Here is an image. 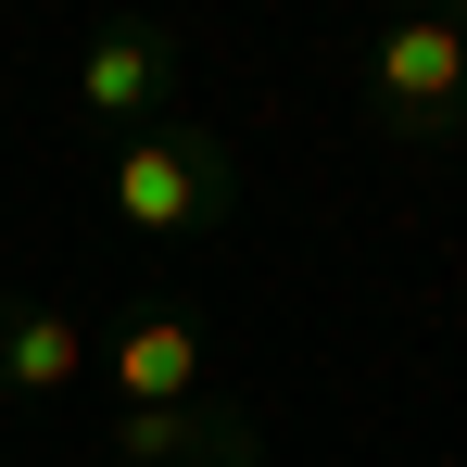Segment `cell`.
<instances>
[{
	"instance_id": "6da1fadb",
	"label": "cell",
	"mask_w": 467,
	"mask_h": 467,
	"mask_svg": "<svg viewBox=\"0 0 467 467\" xmlns=\"http://www.w3.org/2000/svg\"><path fill=\"white\" fill-rule=\"evenodd\" d=\"M101 202H114L127 240H215V228L240 215V152L215 140V127L164 114V127H140V140H114Z\"/></svg>"
},
{
	"instance_id": "7a4b0ae2",
	"label": "cell",
	"mask_w": 467,
	"mask_h": 467,
	"mask_svg": "<svg viewBox=\"0 0 467 467\" xmlns=\"http://www.w3.org/2000/svg\"><path fill=\"white\" fill-rule=\"evenodd\" d=\"M367 127L391 152H455L467 140V13H404L367 38Z\"/></svg>"
},
{
	"instance_id": "3957f363",
	"label": "cell",
	"mask_w": 467,
	"mask_h": 467,
	"mask_svg": "<svg viewBox=\"0 0 467 467\" xmlns=\"http://www.w3.org/2000/svg\"><path fill=\"white\" fill-rule=\"evenodd\" d=\"M177 88H190V38L177 26H88L64 101H77V127H101V140H140V127L177 114Z\"/></svg>"
},
{
	"instance_id": "277c9868",
	"label": "cell",
	"mask_w": 467,
	"mask_h": 467,
	"mask_svg": "<svg viewBox=\"0 0 467 467\" xmlns=\"http://www.w3.org/2000/svg\"><path fill=\"white\" fill-rule=\"evenodd\" d=\"M77 379H101V328L77 304L0 291V404H64Z\"/></svg>"
},
{
	"instance_id": "5b68a950",
	"label": "cell",
	"mask_w": 467,
	"mask_h": 467,
	"mask_svg": "<svg viewBox=\"0 0 467 467\" xmlns=\"http://www.w3.org/2000/svg\"><path fill=\"white\" fill-rule=\"evenodd\" d=\"M114 467H265V442H253V417L240 404H114Z\"/></svg>"
},
{
	"instance_id": "8992f818",
	"label": "cell",
	"mask_w": 467,
	"mask_h": 467,
	"mask_svg": "<svg viewBox=\"0 0 467 467\" xmlns=\"http://www.w3.org/2000/svg\"><path fill=\"white\" fill-rule=\"evenodd\" d=\"M101 379H114V404H202L215 341H202V316H127L101 341Z\"/></svg>"
}]
</instances>
